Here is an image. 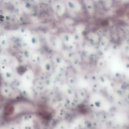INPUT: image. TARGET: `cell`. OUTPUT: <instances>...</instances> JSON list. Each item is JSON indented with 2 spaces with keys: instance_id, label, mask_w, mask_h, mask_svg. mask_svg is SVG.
<instances>
[{
  "instance_id": "cell-2",
  "label": "cell",
  "mask_w": 129,
  "mask_h": 129,
  "mask_svg": "<svg viewBox=\"0 0 129 129\" xmlns=\"http://www.w3.org/2000/svg\"><path fill=\"white\" fill-rule=\"evenodd\" d=\"M26 43H27L28 45L30 47L35 49H38L40 46V39H39V37L37 36H36L35 35H33V34H31L30 35Z\"/></svg>"
},
{
  "instance_id": "cell-3",
  "label": "cell",
  "mask_w": 129,
  "mask_h": 129,
  "mask_svg": "<svg viewBox=\"0 0 129 129\" xmlns=\"http://www.w3.org/2000/svg\"><path fill=\"white\" fill-rule=\"evenodd\" d=\"M54 10L58 16H62L66 12V5L60 1H57L54 3Z\"/></svg>"
},
{
  "instance_id": "cell-14",
  "label": "cell",
  "mask_w": 129,
  "mask_h": 129,
  "mask_svg": "<svg viewBox=\"0 0 129 129\" xmlns=\"http://www.w3.org/2000/svg\"><path fill=\"white\" fill-rule=\"evenodd\" d=\"M66 93L67 96L69 97H70V98H74V94H75V92H74V89L72 88L71 86H68L66 88Z\"/></svg>"
},
{
  "instance_id": "cell-15",
  "label": "cell",
  "mask_w": 129,
  "mask_h": 129,
  "mask_svg": "<svg viewBox=\"0 0 129 129\" xmlns=\"http://www.w3.org/2000/svg\"><path fill=\"white\" fill-rule=\"evenodd\" d=\"M5 77L6 80L8 81H13L14 79V74L11 71L8 70H6L5 73Z\"/></svg>"
},
{
  "instance_id": "cell-20",
  "label": "cell",
  "mask_w": 129,
  "mask_h": 129,
  "mask_svg": "<svg viewBox=\"0 0 129 129\" xmlns=\"http://www.w3.org/2000/svg\"><path fill=\"white\" fill-rule=\"evenodd\" d=\"M68 82H69V85H73V84L76 83V80L73 78H69L68 79Z\"/></svg>"
},
{
  "instance_id": "cell-8",
  "label": "cell",
  "mask_w": 129,
  "mask_h": 129,
  "mask_svg": "<svg viewBox=\"0 0 129 129\" xmlns=\"http://www.w3.org/2000/svg\"><path fill=\"white\" fill-rule=\"evenodd\" d=\"M42 69L46 73H51L53 70V64L52 61L49 59H46V60H43L42 62L41 63Z\"/></svg>"
},
{
  "instance_id": "cell-11",
  "label": "cell",
  "mask_w": 129,
  "mask_h": 129,
  "mask_svg": "<svg viewBox=\"0 0 129 129\" xmlns=\"http://www.w3.org/2000/svg\"><path fill=\"white\" fill-rule=\"evenodd\" d=\"M86 9L89 14H93L94 12V6L92 1H84Z\"/></svg>"
},
{
  "instance_id": "cell-9",
  "label": "cell",
  "mask_w": 129,
  "mask_h": 129,
  "mask_svg": "<svg viewBox=\"0 0 129 129\" xmlns=\"http://www.w3.org/2000/svg\"><path fill=\"white\" fill-rule=\"evenodd\" d=\"M88 40H89V42L92 44H96L99 43L100 39L98 34H96L94 32H91L88 34Z\"/></svg>"
},
{
  "instance_id": "cell-7",
  "label": "cell",
  "mask_w": 129,
  "mask_h": 129,
  "mask_svg": "<svg viewBox=\"0 0 129 129\" xmlns=\"http://www.w3.org/2000/svg\"><path fill=\"white\" fill-rule=\"evenodd\" d=\"M35 79V74L31 70H27L23 75L22 82L33 83Z\"/></svg>"
},
{
  "instance_id": "cell-12",
  "label": "cell",
  "mask_w": 129,
  "mask_h": 129,
  "mask_svg": "<svg viewBox=\"0 0 129 129\" xmlns=\"http://www.w3.org/2000/svg\"><path fill=\"white\" fill-rule=\"evenodd\" d=\"M100 47L101 49H105L109 44V40L107 37H103L100 39L99 42Z\"/></svg>"
},
{
  "instance_id": "cell-5",
  "label": "cell",
  "mask_w": 129,
  "mask_h": 129,
  "mask_svg": "<svg viewBox=\"0 0 129 129\" xmlns=\"http://www.w3.org/2000/svg\"><path fill=\"white\" fill-rule=\"evenodd\" d=\"M93 105L97 109H103L105 108V100L99 96H94L91 100Z\"/></svg>"
},
{
  "instance_id": "cell-1",
  "label": "cell",
  "mask_w": 129,
  "mask_h": 129,
  "mask_svg": "<svg viewBox=\"0 0 129 129\" xmlns=\"http://www.w3.org/2000/svg\"><path fill=\"white\" fill-rule=\"evenodd\" d=\"M60 40H62V43L66 44V45H71L74 42V37L73 34H70L68 32H62L59 35Z\"/></svg>"
},
{
  "instance_id": "cell-13",
  "label": "cell",
  "mask_w": 129,
  "mask_h": 129,
  "mask_svg": "<svg viewBox=\"0 0 129 129\" xmlns=\"http://www.w3.org/2000/svg\"><path fill=\"white\" fill-rule=\"evenodd\" d=\"M63 55H64V57H66V59H71V60H73L74 59V57H75V55L73 53V52L72 50H67L63 53Z\"/></svg>"
},
{
  "instance_id": "cell-10",
  "label": "cell",
  "mask_w": 129,
  "mask_h": 129,
  "mask_svg": "<svg viewBox=\"0 0 129 129\" xmlns=\"http://www.w3.org/2000/svg\"><path fill=\"white\" fill-rule=\"evenodd\" d=\"M31 61L33 64H41L42 62V57L40 53L39 52H35L32 54V56L31 58Z\"/></svg>"
},
{
  "instance_id": "cell-19",
  "label": "cell",
  "mask_w": 129,
  "mask_h": 129,
  "mask_svg": "<svg viewBox=\"0 0 129 129\" xmlns=\"http://www.w3.org/2000/svg\"><path fill=\"white\" fill-rule=\"evenodd\" d=\"M3 92L4 95L5 96H8L11 94V89L10 88H9L8 87H5L3 88Z\"/></svg>"
},
{
  "instance_id": "cell-4",
  "label": "cell",
  "mask_w": 129,
  "mask_h": 129,
  "mask_svg": "<svg viewBox=\"0 0 129 129\" xmlns=\"http://www.w3.org/2000/svg\"><path fill=\"white\" fill-rule=\"evenodd\" d=\"M66 6L74 12H79L81 10V5L77 1H68L65 2Z\"/></svg>"
},
{
  "instance_id": "cell-18",
  "label": "cell",
  "mask_w": 129,
  "mask_h": 129,
  "mask_svg": "<svg viewBox=\"0 0 129 129\" xmlns=\"http://www.w3.org/2000/svg\"><path fill=\"white\" fill-rule=\"evenodd\" d=\"M98 81H99L100 83L102 85H104V84H107V83L108 82V79L107 78V77L104 76L102 75L101 76L99 77L98 78Z\"/></svg>"
},
{
  "instance_id": "cell-17",
  "label": "cell",
  "mask_w": 129,
  "mask_h": 129,
  "mask_svg": "<svg viewBox=\"0 0 129 129\" xmlns=\"http://www.w3.org/2000/svg\"><path fill=\"white\" fill-rule=\"evenodd\" d=\"M35 86L37 90L38 91H42L43 88H44V84H43V83L40 81H38L35 82Z\"/></svg>"
},
{
  "instance_id": "cell-6",
  "label": "cell",
  "mask_w": 129,
  "mask_h": 129,
  "mask_svg": "<svg viewBox=\"0 0 129 129\" xmlns=\"http://www.w3.org/2000/svg\"><path fill=\"white\" fill-rule=\"evenodd\" d=\"M52 60L53 62L58 67L63 66L64 64H65V59H64V58L61 55L57 54V53H55V54L53 55Z\"/></svg>"
},
{
  "instance_id": "cell-16",
  "label": "cell",
  "mask_w": 129,
  "mask_h": 129,
  "mask_svg": "<svg viewBox=\"0 0 129 129\" xmlns=\"http://www.w3.org/2000/svg\"><path fill=\"white\" fill-rule=\"evenodd\" d=\"M32 53L30 51L29 49H25L23 51V56L26 59H31V56H32Z\"/></svg>"
}]
</instances>
